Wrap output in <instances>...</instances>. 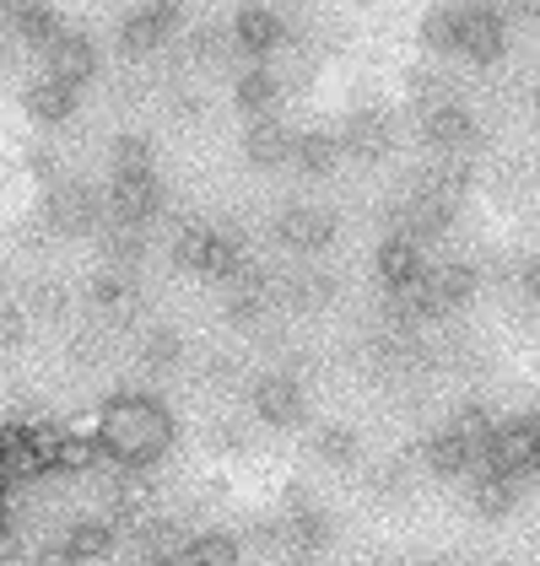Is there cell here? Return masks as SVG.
<instances>
[{"label":"cell","instance_id":"1","mask_svg":"<svg viewBox=\"0 0 540 566\" xmlns=\"http://www.w3.org/2000/svg\"><path fill=\"white\" fill-rule=\"evenodd\" d=\"M97 448L120 470H146L174 448V416L152 394H120L97 410Z\"/></svg>","mask_w":540,"mask_h":566},{"label":"cell","instance_id":"2","mask_svg":"<svg viewBox=\"0 0 540 566\" xmlns=\"http://www.w3.org/2000/svg\"><path fill=\"white\" fill-rule=\"evenodd\" d=\"M427 44L433 49H454L476 65H492L497 54L508 49V33H502V17L492 6H444L427 17Z\"/></svg>","mask_w":540,"mask_h":566},{"label":"cell","instance_id":"3","mask_svg":"<svg viewBox=\"0 0 540 566\" xmlns=\"http://www.w3.org/2000/svg\"><path fill=\"white\" fill-rule=\"evenodd\" d=\"M481 470L502 480H519L540 470V410L530 416H513V421H497L487 448H481Z\"/></svg>","mask_w":540,"mask_h":566},{"label":"cell","instance_id":"4","mask_svg":"<svg viewBox=\"0 0 540 566\" xmlns=\"http://www.w3.org/2000/svg\"><path fill=\"white\" fill-rule=\"evenodd\" d=\"M108 211L120 221V232H141L146 221L163 211V189L152 168L146 174H114V189H108Z\"/></svg>","mask_w":540,"mask_h":566},{"label":"cell","instance_id":"5","mask_svg":"<svg viewBox=\"0 0 540 566\" xmlns=\"http://www.w3.org/2000/svg\"><path fill=\"white\" fill-rule=\"evenodd\" d=\"M276 238H281L287 249H298V254H319V249H330V238H335V211L292 206V211H281V221H276Z\"/></svg>","mask_w":540,"mask_h":566},{"label":"cell","instance_id":"6","mask_svg":"<svg viewBox=\"0 0 540 566\" xmlns=\"http://www.w3.org/2000/svg\"><path fill=\"white\" fill-rule=\"evenodd\" d=\"M255 416L266 427H298L303 421V389H298V378H287V373L260 378L255 384Z\"/></svg>","mask_w":540,"mask_h":566},{"label":"cell","instance_id":"7","mask_svg":"<svg viewBox=\"0 0 540 566\" xmlns=\"http://www.w3.org/2000/svg\"><path fill=\"white\" fill-rule=\"evenodd\" d=\"M49 60V82H60V87H82L92 82V71H97V54H92L87 39H76V33H54V44L44 49Z\"/></svg>","mask_w":540,"mask_h":566},{"label":"cell","instance_id":"8","mask_svg":"<svg viewBox=\"0 0 540 566\" xmlns=\"http://www.w3.org/2000/svg\"><path fill=\"white\" fill-rule=\"evenodd\" d=\"M422 130H427V140H433L438 151H449V157L470 151V146L481 140V130H476V119H470V108H465V103H444V108H433Z\"/></svg>","mask_w":540,"mask_h":566},{"label":"cell","instance_id":"9","mask_svg":"<svg viewBox=\"0 0 540 566\" xmlns=\"http://www.w3.org/2000/svg\"><path fill=\"white\" fill-rule=\"evenodd\" d=\"M422 459H427V470L438 480H459V475H476V470H481V448H470V442L459 432H449V427L422 448Z\"/></svg>","mask_w":540,"mask_h":566},{"label":"cell","instance_id":"10","mask_svg":"<svg viewBox=\"0 0 540 566\" xmlns=\"http://www.w3.org/2000/svg\"><path fill=\"white\" fill-rule=\"evenodd\" d=\"M341 151H346V157H362V163H378V157L390 151V114H378V108L352 114L346 130H341Z\"/></svg>","mask_w":540,"mask_h":566},{"label":"cell","instance_id":"11","mask_svg":"<svg viewBox=\"0 0 540 566\" xmlns=\"http://www.w3.org/2000/svg\"><path fill=\"white\" fill-rule=\"evenodd\" d=\"M174 22H179V6H135L131 17H125V49H131V54L157 49L174 33Z\"/></svg>","mask_w":540,"mask_h":566},{"label":"cell","instance_id":"12","mask_svg":"<svg viewBox=\"0 0 540 566\" xmlns=\"http://www.w3.org/2000/svg\"><path fill=\"white\" fill-rule=\"evenodd\" d=\"M232 44L243 49V54H255V60H266L270 49L281 44V17L266 11V6H243L238 22H232Z\"/></svg>","mask_w":540,"mask_h":566},{"label":"cell","instance_id":"13","mask_svg":"<svg viewBox=\"0 0 540 566\" xmlns=\"http://www.w3.org/2000/svg\"><path fill=\"white\" fill-rule=\"evenodd\" d=\"M292 146H298V135L287 130L281 119H255L249 125V163L255 168H281V163H292Z\"/></svg>","mask_w":540,"mask_h":566},{"label":"cell","instance_id":"14","mask_svg":"<svg viewBox=\"0 0 540 566\" xmlns=\"http://www.w3.org/2000/svg\"><path fill=\"white\" fill-rule=\"evenodd\" d=\"M378 275H384V286L390 292H401V286H411V281H422L427 275V260H422V249L411 243V238H390L384 249H378Z\"/></svg>","mask_w":540,"mask_h":566},{"label":"cell","instance_id":"15","mask_svg":"<svg viewBox=\"0 0 540 566\" xmlns=\"http://www.w3.org/2000/svg\"><path fill=\"white\" fill-rule=\"evenodd\" d=\"M49 221H54L60 232H87L92 221H97V195H92L87 184H65V189L49 200Z\"/></svg>","mask_w":540,"mask_h":566},{"label":"cell","instance_id":"16","mask_svg":"<svg viewBox=\"0 0 540 566\" xmlns=\"http://www.w3.org/2000/svg\"><path fill=\"white\" fill-rule=\"evenodd\" d=\"M60 539H65V556H71V566H76V562H97V556H108V551H114L120 523H114V518H87V523H76L71 534H60Z\"/></svg>","mask_w":540,"mask_h":566},{"label":"cell","instance_id":"17","mask_svg":"<svg viewBox=\"0 0 540 566\" xmlns=\"http://www.w3.org/2000/svg\"><path fill=\"white\" fill-rule=\"evenodd\" d=\"M346 151H341V135H298V146H292V163L303 168V174H335V163H341Z\"/></svg>","mask_w":540,"mask_h":566},{"label":"cell","instance_id":"18","mask_svg":"<svg viewBox=\"0 0 540 566\" xmlns=\"http://www.w3.org/2000/svg\"><path fill=\"white\" fill-rule=\"evenodd\" d=\"M71 108H76V92L60 87V82H33L28 87V114L39 119V125H60V119H71Z\"/></svg>","mask_w":540,"mask_h":566},{"label":"cell","instance_id":"19","mask_svg":"<svg viewBox=\"0 0 540 566\" xmlns=\"http://www.w3.org/2000/svg\"><path fill=\"white\" fill-rule=\"evenodd\" d=\"M476 513L481 518H508L513 513V502H519V480H502V475H487V470H476Z\"/></svg>","mask_w":540,"mask_h":566},{"label":"cell","instance_id":"20","mask_svg":"<svg viewBox=\"0 0 540 566\" xmlns=\"http://www.w3.org/2000/svg\"><path fill=\"white\" fill-rule=\"evenodd\" d=\"M314 453L330 464V470H352V464L362 459V437L352 432V427H319Z\"/></svg>","mask_w":540,"mask_h":566},{"label":"cell","instance_id":"21","mask_svg":"<svg viewBox=\"0 0 540 566\" xmlns=\"http://www.w3.org/2000/svg\"><path fill=\"white\" fill-rule=\"evenodd\" d=\"M276 92H281L276 71L255 65V71H249V76L238 82V108H243V114H255V119H266L270 108H276Z\"/></svg>","mask_w":540,"mask_h":566},{"label":"cell","instance_id":"22","mask_svg":"<svg viewBox=\"0 0 540 566\" xmlns=\"http://www.w3.org/2000/svg\"><path fill=\"white\" fill-rule=\"evenodd\" d=\"M179 566H238V539L232 534H200V539H189Z\"/></svg>","mask_w":540,"mask_h":566},{"label":"cell","instance_id":"23","mask_svg":"<svg viewBox=\"0 0 540 566\" xmlns=\"http://www.w3.org/2000/svg\"><path fill=\"white\" fill-rule=\"evenodd\" d=\"M141 361H146L152 373L179 367L184 361V335L179 329H146V340H141Z\"/></svg>","mask_w":540,"mask_h":566},{"label":"cell","instance_id":"24","mask_svg":"<svg viewBox=\"0 0 540 566\" xmlns=\"http://www.w3.org/2000/svg\"><path fill=\"white\" fill-rule=\"evenodd\" d=\"M287 292L298 297V307H330L335 297H341V281H335L330 270H309V275H298Z\"/></svg>","mask_w":540,"mask_h":566},{"label":"cell","instance_id":"25","mask_svg":"<svg viewBox=\"0 0 540 566\" xmlns=\"http://www.w3.org/2000/svg\"><path fill=\"white\" fill-rule=\"evenodd\" d=\"M411 485H416V475H411V464H405V459H390V464H378V470H373V491H378L384 502H405V496H411Z\"/></svg>","mask_w":540,"mask_h":566},{"label":"cell","instance_id":"26","mask_svg":"<svg viewBox=\"0 0 540 566\" xmlns=\"http://www.w3.org/2000/svg\"><path fill=\"white\" fill-rule=\"evenodd\" d=\"M211 238H217V232H206V227H184L179 238H174V260H179L184 270H200L206 254H211Z\"/></svg>","mask_w":540,"mask_h":566},{"label":"cell","instance_id":"27","mask_svg":"<svg viewBox=\"0 0 540 566\" xmlns=\"http://www.w3.org/2000/svg\"><path fill=\"white\" fill-rule=\"evenodd\" d=\"M28 340V307L0 303V350H17Z\"/></svg>","mask_w":540,"mask_h":566},{"label":"cell","instance_id":"28","mask_svg":"<svg viewBox=\"0 0 540 566\" xmlns=\"http://www.w3.org/2000/svg\"><path fill=\"white\" fill-rule=\"evenodd\" d=\"M146 157H152V151H146V140H141V135L114 140V168H120V174H146Z\"/></svg>","mask_w":540,"mask_h":566},{"label":"cell","instance_id":"29","mask_svg":"<svg viewBox=\"0 0 540 566\" xmlns=\"http://www.w3.org/2000/svg\"><path fill=\"white\" fill-rule=\"evenodd\" d=\"M125 297H131V286H125V275H120V270H103V275L92 281V303L97 307H120Z\"/></svg>","mask_w":540,"mask_h":566},{"label":"cell","instance_id":"30","mask_svg":"<svg viewBox=\"0 0 540 566\" xmlns=\"http://www.w3.org/2000/svg\"><path fill=\"white\" fill-rule=\"evenodd\" d=\"M141 249H146V238H141V232H114V238H108V260H114V270L135 264L141 260Z\"/></svg>","mask_w":540,"mask_h":566},{"label":"cell","instance_id":"31","mask_svg":"<svg viewBox=\"0 0 540 566\" xmlns=\"http://www.w3.org/2000/svg\"><path fill=\"white\" fill-rule=\"evenodd\" d=\"M33 313L39 318H60L65 313V286H39L33 292Z\"/></svg>","mask_w":540,"mask_h":566},{"label":"cell","instance_id":"32","mask_svg":"<svg viewBox=\"0 0 540 566\" xmlns=\"http://www.w3.org/2000/svg\"><path fill=\"white\" fill-rule=\"evenodd\" d=\"M519 292L540 303V260H525V264H519Z\"/></svg>","mask_w":540,"mask_h":566},{"label":"cell","instance_id":"33","mask_svg":"<svg viewBox=\"0 0 540 566\" xmlns=\"http://www.w3.org/2000/svg\"><path fill=\"white\" fill-rule=\"evenodd\" d=\"M174 119H206V103H200V97H174Z\"/></svg>","mask_w":540,"mask_h":566},{"label":"cell","instance_id":"34","mask_svg":"<svg viewBox=\"0 0 540 566\" xmlns=\"http://www.w3.org/2000/svg\"><path fill=\"white\" fill-rule=\"evenodd\" d=\"M0 286H6V264H0Z\"/></svg>","mask_w":540,"mask_h":566},{"label":"cell","instance_id":"35","mask_svg":"<svg viewBox=\"0 0 540 566\" xmlns=\"http://www.w3.org/2000/svg\"><path fill=\"white\" fill-rule=\"evenodd\" d=\"M492 566H508V562H492Z\"/></svg>","mask_w":540,"mask_h":566}]
</instances>
